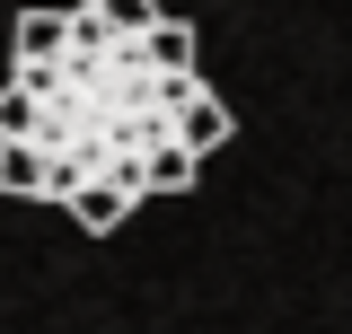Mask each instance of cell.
I'll use <instances>...</instances> for the list:
<instances>
[{"instance_id":"cell-1","label":"cell","mask_w":352,"mask_h":334,"mask_svg":"<svg viewBox=\"0 0 352 334\" xmlns=\"http://www.w3.org/2000/svg\"><path fill=\"white\" fill-rule=\"evenodd\" d=\"M18 88L36 97V141L53 167L44 203H71L80 185H115L132 203L150 194H185L203 159L185 150V115H194V27H115L97 0L71 9V36L53 62H18Z\"/></svg>"},{"instance_id":"cell-2","label":"cell","mask_w":352,"mask_h":334,"mask_svg":"<svg viewBox=\"0 0 352 334\" xmlns=\"http://www.w3.org/2000/svg\"><path fill=\"white\" fill-rule=\"evenodd\" d=\"M0 194H53V167H44V150L36 141H0Z\"/></svg>"},{"instance_id":"cell-3","label":"cell","mask_w":352,"mask_h":334,"mask_svg":"<svg viewBox=\"0 0 352 334\" xmlns=\"http://www.w3.org/2000/svg\"><path fill=\"white\" fill-rule=\"evenodd\" d=\"M71 220H80L88 238H106V229H115V220H132V194H115V185H80V194H71Z\"/></svg>"},{"instance_id":"cell-4","label":"cell","mask_w":352,"mask_h":334,"mask_svg":"<svg viewBox=\"0 0 352 334\" xmlns=\"http://www.w3.org/2000/svg\"><path fill=\"white\" fill-rule=\"evenodd\" d=\"M62 36H71V9H27L18 18V62H53Z\"/></svg>"},{"instance_id":"cell-5","label":"cell","mask_w":352,"mask_h":334,"mask_svg":"<svg viewBox=\"0 0 352 334\" xmlns=\"http://www.w3.org/2000/svg\"><path fill=\"white\" fill-rule=\"evenodd\" d=\"M220 141H229V106H220V97H194V115H185V150L212 159Z\"/></svg>"},{"instance_id":"cell-6","label":"cell","mask_w":352,"mask_h":334,"mask_svg":"<svg viewBox=\"0 0 352 334\" xmlns=\"http://www.w3.org/2000/svg\"><path fill=\"white\" fill-rule=\"evenodd\" d=\"M27 132H36V97L9 80V88H0V141H27Z\"/></svg>"}]
</instances>
